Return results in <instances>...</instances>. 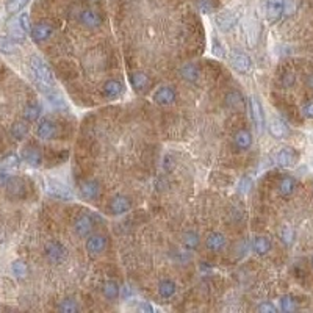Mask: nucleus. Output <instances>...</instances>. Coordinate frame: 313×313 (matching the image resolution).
<instances>
[{"mask_svg": "<svg viewBox=\"0 0 313 313\" xmlns=\"http://www.w3.org/2000/svg\"><path fill=\"white\" fill-rule=\"evenodd\" d=\"M30 71L33 74L36 83L43 88V90H52L55 85V78L50 68L44 63L39 57H31L30 58Z\"/></svg>", "mask_w": 313, "mask_h": 313, "instance_id": "nucleus-1", "label": "nucleus"}, {"mask_svg": "<svg viewBox=\"0 0 313 313\" xmlns=\"http://www.w3.org/2000/svg\"><path fill=\"white\" fill-rule=\"evenodd\" d=\"M46 190L52 197H57V199H61V200H71L72 197H74V193L71 191V188L68 185H64L63 182L55 180V179L47 180Z\"/></svg>", "mask_w": 313, "mask_h": 313, "instance_id": "nucleus-2", "label": "nucleus"}, {"mask_svg": "<svg viewBox=\"0 0 313 313\" xmlns=\"http://www.w3.org/2000/svg\"><path fill=\"white\" fill-rule=\"evenodd\" d=\"M285 11V0H265V14L269 24L280 21Z\"/></svg>", "mask_w": 313, "mask_h": 313, "instance_id": "nucleus-3", "label": "nucleus"}, {"mask_svg": "<svg viewBox=\"0 0 313 313\" xmlns=\"http://www.w3.org/2000/svg\"><path fill=\"white\" fill-rule=\"evenodd\" d=\"M66 255H68L66 247H64L61 243L50 241V243L46 244V257L50 263H53V265L63 263L64 259H66Z\"/></svg>", "mask_w": 313, "mask_h": 313, "instance_id": "nucleus-4", "label": "nucleus"}, {"mask_svg": "<svg viewBox=\"0 0 313 313\" xmlns=\"http://www.w3.org/2000/svg\"><path fill=\"white\" fill-rule=\"evenodd\" d=\"M52 33H53V27L50 25L49 22H38L30 30L31 39H33L35 43H44V41H47V39L52 36Z\"/></svg>", "mask_w": 313, "mask_h": 313, "instance_id": "nucleus-5", "label": "nucleus"}, {"mask_svg": "<svg viewBox=\"0 0 313 313\" xmlns=\"http://www.w3.org/2000/svg\"><path fill=\"white\" fill-rule=\"evenodd\" d=\"M249 105H251V116L254 119V124L257 127V130L263 132L265 125H266V121H265V113H263V107H262L260 100L257 97H251Z\"/></svg>", "mask_w": 313, "mask_h": 313, "instance_id": "nucleus-6", "label": "nucleus"}, {"mask_svg": "<svg viewBox=\"0 0 313 313\" xmlns=\"http://www.w3.org/2000/svg\"><path fill=\"white\" fill-rule=\"evenodd\" d=\"M130 83L133 86V90L136 93H147L149 88L152 85L149 75L146 72H141V71H136L130 74Z\"/></svg>", "mask_w": 313, "mask_h": 313, "instance_id": "nucleus-7", "label": "nucleus"}, {"mask_svg": "<svg viewBox=\"0 0 313 313\" xmlns=\"http://www.w3.org/2000/svg\"><path fill=\"white\" fill-rule=\"evenodd\" d=\"M107 240L103 235H91L86 240V251L91 257H97L105 251Z\"/></svg>", "mask_w": 313, "mask_h": 313, "instance_id": "nucleus-8", "label": "nucleus"}, {"mask_svg": "<svg viewBox=\"0 0 313 313\" xmlns=\"http://www.w3.org/2000/svg\"><path fill=\"white\" fill-rule=\"evenodd\" d=\"M36 133L41 140H52L58 133V125L55 124L52 119H43V121L38 124Z\"/></svg>", "mask_w": 313, "mask_h": 313, "instance_id": "nucleus-9", "label": "nucleus"}, {"mask_svg": "<svg viewBox=\"0 0 313 313\" xmlns=\"http://www.w3.org/2000/svg\"><path fill=\"white\" fill-rule=\"evenodd\" d=\"M276 162L282 168H291V166H294L296 162H298V154H296L294 149H291V147H282L277 152Z\"/></svg>", "mask_w": 313, "mask_h": 313, "instance_id": "nucleus-10", "label": "nucleus"}, {"mask_svg": "<svg viewBox=\"0 0 313 313\" xmlns=\"http://www.w3.org/2000/svg\"><path fill=\"white\" fill-rule=\"evenodd\" d=\"M154 100L158 103V105H163V107L171 105V103H174V100H175L174 88H171V86L158 88V90L155 91V94H154Z\"/></svg>", "mask_w": 313, "mask_h": 313, "instance_id": "nucleus-11", "label": "nucleus"}, {"mask_svg": "<svg viewBox=\"0 0 313 313\" xmlns=\"http://www.w3.org/2000/svg\"><path fill=\"white\" fill-rule=\"evenodd\" d=\"M230 61H232V66L238 72H241V74H246V72H249L252 69V60L247 57L246 53H241V52L232 53Z\"/></svg>", "mask_w": 313, "mask_h": 313, "instance_id": "nucleus-12", "label": "nucleus"}, {"mask_svg": "<svg viewBox=\"0 0 313 313\" xmlns=\"http://www.w3.org/2000/svg\"><path fill=\"white\" fill-rule=\"evenodd\" d=\"M130 207H132L130 199L125 197V196H115L108 205L110 212L113 215H124L125 212L130 210Z\"/></svg>", "mask_w": 313, "mask_h": 313, "instance_id": "nucleus-13", "label": "nucleus"}, {"mask_svg": "<svg viewBox=\"0 0 313 313\" xmlns=\"http://www.w3.org/2000/svg\"><path fill=\"white\" fill-rule=\"evenodd\" d=\"M238 18H240V14L237 11H224L216 18V24H218V27L221 30L227 31L238 22Z\"/></svg>", "mask_w": 313, "mask_h": 313, "instance_id": "nucleus-14", "label": "nucleus"}, {"mask_svg": "<svg viewBox=\"0 0 313 313\" xmlns=\"http://www.w3.org/2000/svg\"><path fill=\"white\" fill-rule=\"evenodd\" d=\"M80 22L88 28H96L102 25V16L94 10H83L80 13Z\"/></svg>", "mask_w": 313, "mask_h": 313, "instance_id": "nucleus-15", "label": "nucleus"}, {"mask_svg": "<svg viewBox=\"0 0 313 313\" xmlns=\"http://www.w3.org/2000/svg\"><path fill=\"white\" fill-rule=\"evenodd\" d=\"M93 227H94V222L91 219V216H88V215L78 216L75 224H74V229H75L78 237H88L91 234Z\"/></svg>", "mask_w": 313, "mask_h": 313, "instance_id": "nucleus-16", "label": "nucleus"}, {"mask_svg": "<svg viewBox=\"0 0 313 313\" xmlns=\"http://www.w3.org/2000/svg\"><path fill=\"white\" fill-rule=\"evenodd\" d=\"M22 158H24V162L28 163L30 166H35L38 168L39 165L43 163V155H41V152H39L38 147L35 146H27L25 149L22 150Z\"/></svg>", "mask_w": 313, "mask_h": 313, "instance_id": "nucleus-17", "label": "nucleus"}, {"mask_svg": "<svg viewBox=\"0 0 313 313\" xmlns=\"http://www.w3.org/2000/svg\"><path fill=\"white\" fill-rule=\"evenodd\" d=\"M80 194L82 197L88 199V200H93L100 194V185L99 182L96 180H86L82 187H80Z\"/></svg>", "mask_w": 313, "mask_h": 313, "instance_id": "nucleus-18", "label": "nucleus"}, {"mask_svg": "<svg viewBox=\"0 0 313 313\" xmlns=\"http://www.w3.org/2000/svg\"><path fill=\"white\" fill-rule=\"evenodd\" d=\"M226 246V237L221 232H213L207 237V247L213 252H219Z\"/></svg>", "mask_w": 313, "mask_h": 313, "instance_id": "nucleus-19", "label": "nucleus"}, {"mask_svg": "<svg viewBox=\"0 0 313 313\" xmlns=\"http://www.w3.org/2000/svg\"><path fill=\"white\" fill-rule=\"evenodd\" d=\"M102 93L108 99H116L122 94V85L121 82H118V80H108V82L103 85Z\"/></svg>", "mask_w": 313, "mask_h": 313, "instance_id": "nucleus-20", "label": "nucleus"}, {"mask_svg": "<svg viewBox=\"0 0 313 313\" xmlns=\"http://www.w3.org/2000/svg\"><path fill=\"white\" fill-rule=\"evenodd\" d=\"M269 133L277 140H282L288 135V125L282 121V119L274 118L269 124Z\"/></svg>", "mask_w": 313, "mask_h": 313, "instance_id": "nucleus-21", "label": "nucleus"}, {"mask_svg": "<svg viewBox=\"0 0 313 313\" xmlns=\"http://www.w3.org/2000/svg\"><path fill=\"white\" fill-rule=\"evenodd\" d=\"M235 146L238 149H241V150H247L251 146H252V135L249 130H246V128H243V130H240L237 132L235 135Z\"/></svg>", "mask_w": 313, "mask_h": 313, "instance_id": "nucleus-22", "label": "nucleus"}, {"mask_svg": "<svg viewBox=\"0 0 313 313\" xmlns=\"http://www.w3.org/2000/svg\"><path fill=\"white\" fill-rule=\"evenodd\" d=\"M8 30H10V36L13 38V41H18V43H24V41H25L27 31L21 27V24L18 22V19H16V18L10 21Z\"/></svg>", "mask_w": 313, "mask_h": 313, "instance_id": "nucleus-23", "label": "nucleus"}, {"mask_svg": "<svg viewBox=\"0 0 313 313\" xmlns=\"http://www.w3.org/2000/svg\"><path fill=\"white\" fill-rule=\"evenodd\" d=\"M252 251L259 255H266L271 251V241L266 237H257L252 241Z\"/></svg>", "mask_w": 313, "mask_h": 313, "instance_id": "nucleus-24", "label": "nucleus"}, {"mask_svg": "<svg viewBox=\"0 0 313 313\" xmlns=\"http://www.w3.org/2000/svg\"><path fill=\"white\" fill-rule=\"evenodd\" d=\"M226 103L230 108L240 110V108H243V105H244V97H243L240 91H230L226 96Z\"/></svg>", "mask_w": 313, "mask_h": 313, "instance_id": "nucleus-25", "label": "nucleus"}, {"mask_svg": "<svg viewBox=\"0 0 313 313\" xmlns=\"http://www.w3.org/2000/svg\"><path fill=\"white\" fill-rule=\"evenodd\" d=\"M158 293L165 299L172 298V296L175 294V284L172 282V280H169V279L162 280V282L158 284Z\"/></svg>", "mask_w": 313, "mask_h": 313, "instance_id": "nucleus-26", "label": "nucleus"}, {"mask_svg": "<svg viewBox=\"0 0 313 313\" xmlns=\"http://www.w3.org/2000/svg\"><path fill=\"white\" fill-rule=\"evenodd\" d=\"M279 193L280 194H282L284 197H287V196H291L293 194V191H294V188H296V182H294V179L293 177H284L282 180L279 182Z\"/></svg>", "mask_w": 313, "mask_h": 313, "instance_id": "nucleus-27", "label": "nucleus"}, {"mask_svg": "<svg viewBox=\"0 0 313 313\" xmlns=\"http://www.w3.org/2000/svg\"><path fill=\"white\" fill-rule=\"evenodd\" d=\"M182 77L185 80H188V82L194 83L196 80L199 78V68L196 66V64H193V63L185 64V66L182 68Z\"/></svg>", "mask_w": 313, "mask_h": 313, "instance_id": "nucleus-28", "label": "nucleus"}, {"mask_svg": "<svg viewBox=\"0 0 313 313\" xmlns=\"http://www.w3.org/2000/svg\"><path fill=\"white\" fill-rule=\"evenodd\" d=\"M199 241H200V240H199V235L196 234V232L190 230V232H185V234H183L182 243H183V246H185L188 251L196 249V247L199 246Z\"/></svg>", "mask_w": 313, "mask_h": 313, "instance_id": "nucleus-29", "label": "nucleus"}, {"mask_svg": "<svg viewBox=\"0 0 313 313\" xmlns=\"http://www.w3.org/2000/svg\"><path fill=\"white\" fill-rule=\"evenodd\" d=\"M6 190L11 196H21L24 193V183L18 177H10L6 182Z\"/></svg>", "mask_w": 313, "mask_h": 313, "instance_id": "nucleus-30", "label": "nucleus"}, {"mask_svg": "<svg viewBox=\"0 0 313 313\" xmlns=\"http://www.w3.org/2000/svg\"><path fill=\"white\" fill-rule=\"evenodd\" d=\"M119 293H121V290H119V285L115 280H108V282H105V285H103V296H105L107 299L110 301L116 299Z\"/></svg>", "mask_w": 313, "mask_h": 313, "instance_id": "nucleus-31", "label": "nucleus"}, {"mask_svg": "<svg viewBox=\"0 0 313 313\" xmlns=\"http://www.w3.org/2000/svg\"><path fill=\"white\" fill-rule=\"evenodd\" d=\"M28 133V125L27 122H24V121H18V122H14L13 127H11V135L14 136L16 140H24L27 136Z\"/></svg>", "mask_w": 313, "mask_h": 313, "instance_id": "nucleus-32", "label": "nucleus"}, {"mask_svg": "<svg viewBox=\"0 0 313 313\" xmlns=\"http://www.w3.org/2000/svg\"><path fill=\"white\" fill-rule=\"evenodd\" d=\"M0 52L5 55H11L16 52V43L11 36H0Z\"/></svg>", "mask_w": 313, "mask_h": 313, "instance_id": "nucleus-33", "label": "nucleus"}, {"mask_svg": "<svg viewBox=\"0 0 313 313\" xmlns=\"http://www.w3.org/2000/svg\"><path fill=\"white\" fill-rule=\"evenodd\" d=\"M280 304V310L282 312H287V313H290V312H294L296 309H298V304H296L294 298L290 294H287V296H282L279 301Z\"/></svg>", "mask_w": 313, "mask_h": 313, "instance_id": "nucleus-34", "label": "nucleus"}, {"mask_svg": "<svg viewBox=\"0 0 313 313\" xmlns=\"http://www.w3.org/2000/svg\"><path fill=\"white\" fill-rule=\"evenodd\" d=\"M11 271H13V274L18 277V279H24V277L27 276L28 268H27V265L24 263L22 260H16L11 265Z\"/></svg>", "mask_w": 313, "mask_h": 313, "instance_id": "nucleus-35", "label": "nucleus"}, {"mask_svg": "<svg viewBox=\"0 0 313 313\" xmlns=\"http://www.w3.org/2000/svg\"><path fill=\"white\" fill-rule=\"evenodd\" d=\"M24 116H25L27 121L33 122L39 116H41V108H39L38 105H35V103H31V105H28L25 108V111H24Z\"/></svg>", "mask_w": 313, "mask_h": 313, "instance_id": "nucleus-36", "label": "nucleus"}, {"mask_svg": "<svg viewBox=\"0 0 313 313\" xmlns=\"http://www.w3.org/2000/svg\"><path fill=\"white\" fill-rule=\"evenodd\" d=\"M28 2H30V0H8V3H6V11L11 13V14L19 13Z\"/></svg>", "mask_w": 313, "mask_h": 313, "instance_id": "nucleus-37", "label": "nucleus"}, {"mask_svg": "<svg viewBox=\"0 0 313 313\" xmlns=\"http://www.w3.org/2000/svg\"><path fill=\"white\" fill-rule=\"evenodd\" d=\"M58 310L60 312H64V313H74V312H78V306L75 304V301L72 299H64L58 304Z\"/></svg>", "mask_w": 313, "mask_h": 313, "instance_id": "nucleus-38", "label": "nucleus"}, {"mask_svg": "<svg viewBox=\"0 0 313 313\" xmlns=\"http://www.w3.org/2000/svg\"><path fill=\"white\" fill-rule=\"evenodd\" d=\"M252 185H254L252 179L249 177V175H244V177L238 183V193L240 194H247V193L252 190Z\"/></svg>", "mask_w": 313, "mask_h": 313, "instance_id": "nucleus-39", "label": "nucleus"}, {"mask_svg": "<svg viewBox=\"0 0 313 313\" xmlns=\"http://www.w3.org/2000/svg\"><path fill=\"white\" fill-rule=\"evenodd\" d=\"M47 99H49V103L57 110H61V108H66V102H64V99L61 97V96L55 94V93H50L47 94Z\"/></svg>", "mask_w": 313, "mask_h": 313, "instance_id": "nucleus-40", "label": "nucleus"}, {"mask_svg": "<svg viewBox=\"0 0 313 313\" xmlns=\"http://www.w3.org/2000/svg\"><path fill=\"white\" fill-rule=\"evenodd\" d=\"M19 163H21V158H19L18 155H14V154H10V155L5 157V158L2 160L3 168H18Z\"/></svg>", "mask_w": 313, "mask_h": 313, "instance_id": "nucleus-41", "label": "nucleus"}, {"mask_svg": "<svg viewBox=\"0 0 313 313\" xmlns=\"http://www.w3.org/2000/svg\"><path fill=\"white\" fill-rule=\"evenodd\" d=\"M197 8L200 10V13L208 14L215 10V5H213V0H197Z\"/></svg>", "mask_w": 313, "mask_h": 313, "instance_id": "nucleus-42", "label": "nucleus"}, {"mask_svg": "<svg viewBox=\"0 0 313 313\" xmlns=\"http://www.w3.org/2000/svg\"><path fill=\"white\" fill-rule=\"evenodd\" d=\"M280 238H282V241L285 244H291L293 240H294V232L291 227H284L282 232H280Z\"/></svg>", "mask_w": 313, "mask_h": 313, "instance_id": "nucleus-43", "label": "nucleus"}, {"mask_svg": "<svg viewBox=\"0 0 313 313\" xmlns=\"http://www.w3.org/2000/svg\"><path fill=\"white\" fill-rule=\"evenodd\" d=\"M16 19H18V22L21 24V27L28 33V31L31 30V24H30V16H28V13H21Z\"/></svg>", "mask_w": 313, "mask_h": 313, "instance_id": "nucleus-44", "label": "nucleus"}, {"mask_svg": "<svg viewBox=\"0 0 313 313\" xmlns=\"http://www.w3.org/2000/svg\"><path fill=\"white\" fill-rule=\"evenodd\" d=\"M257 310L259 312H263V313H276L277 309L274 304H271V302H262L259 307H257Z\"/></svg>", "mask_w": 313, "mask_h": 313, "instance_id": "nucleus-45", "label": "nucleus"}, {"mask_svg": "<svg viewBox=\"0 0 313 313\" xmlns=\"http://www.w3.org/2000/svg\"><path fill=\"white\" fill-rule=\"evenodd\" d=\"M302 115L306 118H309V119H313V100H309L307 103H304Z\"/></svg>", "mask_w": 313, "mask_h": 313, "instance_id": "nucleus-46", "label": "nucleus"}, {"mask_svg": "<svg viewBox=\"0 0 313 313\" xmlns=\"http://www.w3.org/2000/svg\"><path fill=\"white\" fill-rule=\"evenodd\" d=\"M138 310H140V312H149V313H152V312H154V307H152V306H150V304H146V302H143V304H141V306L138 307Z\"/></svg>", "mask_w": 313, "mask_h": 313, "instance_id": "nucleus-47", "label": "nucleus"}, {"mask_svg": "<svg viewBox=\"0 0 313 313\" xmlns=\"http://www.w3.org/2000/svg\"><path fill=\"white\" fill-rule=\"evenodd\" d=\"M8 179H10V175H6L5 172H0V185H6Z\"/></svg>", "mask_w": 313, "mask_h": 313, "instance_id": "nucleus-48", "label": "nucleus"}, {"mask_svg": "<svg viewBox=\"0 0 313 313\" xmlns=\"http://www.w3.org/2000/svg\"><path fill=\"white\" fill-rule=\"evenodd\" d=\"M307 86L313 90V74H310V75L307 77Z\"/></svg>", "mask_w": 313, "mask_h": 313, "instance_id": "nucleus-49", "label": "nucleus"}, {"mask_svg": "<svg viewBox=\"0 0 313 313\" xmlns=\"http://www.w3.org/2000/svg\"><path fill=\"white\" fill-rule=\"evenodd\" d=\"M312 266H313V257H312Z\"/></svg>", "mask_w": 313, "mask_h": 313, "instance_id": "nucleus-50", "label": "nucleus"}]
</instances>
